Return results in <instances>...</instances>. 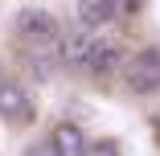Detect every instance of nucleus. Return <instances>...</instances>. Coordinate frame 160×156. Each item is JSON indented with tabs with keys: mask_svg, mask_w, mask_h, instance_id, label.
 <instances>
[{
	"mask_svg": "<svg viewBox=\"0 0 160 156\" xmlns=\"http://www.w3.org/2000/svg\"><path fill=\"white\" fill-rule=\"evenodd\" d=\"M123 82L132 95H156L160 90V45H148L132 58H123Z\"/></svg>",
	"mask_w": 160,
	"mask_h": 156,
	"instance_id": "obj_1",
	"label": "nucleus"
},
{
	"mask_svg": "<svg viewBox=\"0 0 160 156\" xmlns=\"http://www.w3.org/2000/svg\"><path fill=\"white\" fill-rule=\"evenodd\" d=\"M12 29H17V37L25 41V49H58V37H62L58 21L45 8H25Z\"/></svg>",
	"mask_w": 160,
	"mask_h": 156,
	"instance_id": "obj_2",
	"label": "nucleus"
},
{
	"mask_svg": "<svg viewBox=\"0 0 160 156\" xmlns=\"http://www.w3.org/2000/svg\"><path fill=\"white\" fill-rule=\"evenodd\" d=\"M0 119L12 123V128H29V123L37 119V103H33L25 82L0 78Z\"/></svg>",
	"mask_w": 160,
	"mask_h": 156,
	"instance_id": "obj_3",
	"label": "nucleus"
},
{
	"mask_svg": "<svg viewBox=\"0 0 160 156\" xmlns=\"http://www.w3.org/2000/svg\"><path fill=\"white\" fill-rule=\"evenodd\" d=\"M119 66H123V49L115 41H103L99 29H90V41H86V53H82L78 70H86L90 78H111Z\"/></svg>",
	"mask_w": 160,
	"mask_h": 156,
	"instance_id": "obj_4",
	"label": "nucleus"
},
{
	"mask_svg": "<svg viewBox=\"0 0 160 156\" xmlns=\"http://www.w3.org/2000/svg\"><path fill=\"white\" fill-rule=\"evenodd\" d=\"M123 17H127V0H78L82 29H107Z\"/></svg>",
	"mask_w": 160,
	"mask_h": 156,
	"instance_id": "obj_5",
	"label": "nucleus"
},
{
	"mask_svg": "<svg viewBox=\"0 0 160 156\" xmlns=\"http://www.w3.org/2000/svg\"><path fill=\"white\" fill-rule=\"evenodd\" d=\"M49 144H53V152H58V156H82L86 136H82L78 123H58L53 136H49Z\"/></svg>",
	"mask_w": 160,
	"mask_h": 156,
	"instance_id": "obj_6",
	"label": "nucleus"
},
{
	"mask_svg": "<svg viewBox=\"0 0 160 156\" xmlns=\"http://www.w3.org/2000/svg\"><path fill=\"white\" fill-rule=\"evenodd\" d=\"M82 156H119V144L115 140H99V144H86Z\"/></svg>",
	"mask_w": 160,
	"mask_h": 156,
	"instance_id": "obj_7",
	"label": "nucleus"
},
{
	"mask_svg": "<svg viewBox=\"0 0 160 156\" xmlns=\"http://www.w3.org/2000/svg\"><path fill=\"white\" fill-rule=\"evenodd\" d=\"M25 156H58V152H53L49 140H37V144H29V148H25Z\"/></svg>",
	"mask_w": 160,
	"mask_h": 156,
	"instance_id": "obj_8",
	"label": "nucleus"
}]
</instances>
